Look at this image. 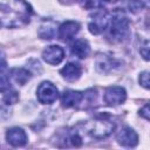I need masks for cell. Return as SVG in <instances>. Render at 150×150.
I'll use <instances>...</instances> for the list:
<instances>
[{"mask_svg": "<svg viewBox=\"0 0 150 150\" xmlns=\"http://www.w3.org/2000/svg\"><path fill=\"white\" fill-rule=\"evenodd\" d=\"M107 28H108L109 38L111 41L120 42L124 40V38L129 32V20L125 13L121 8H116L112 12Z\"/></svg>", "mask_w": 150, "mask_h": 150, "instance_id": "cell-1", "label": "cell"}, {"mask_svg": "<svg viewBox=\"0 0 150 150\" xmlns=\"http://www.w3.org/2000/svg\"><path fill=\"white\" fill-rule=\"evenodd\" d=\"M87 132L96 139H102L108 137L115 129V123L111 122L108 116H97L93 121L86 124Z\"/></svg>", "mask_w": 150, "mask_h": 150, "instance_id": "cell-2", "label": "cell"}, {"mask_svg": "<svg viewBox=\"0 0 150 150\" xmlns=\"http://www.w3.org/2000/svg\"><path fill=\"white\" fill-rule=\"evenodd\" d=\"M36 96H38V100H39L40 103H42V104H52L57 100L59 90L52 82L45 81L38 87Z\"/></svg>", "mask_w": 150, "mask_h": 150, "instance_id": "cell-3", "label": "cell"}, {"mask_svg": "<svg viewBox=\"0 0 150 150\" xmlns=\"http://www.w3.org/2000/svg\"><path fill=\"white\" fill-rule=\"evenodd\" d=\"M127 98V93L125 89L118 86H114V87H109L107 88L105 93H104V101L107 104L109 105H118L121 103H123Z\"/></svg>", "mask_w": 150, "mask_h": 150, "instance_id": "cell-4", "label": "cell"}, {"mask_svg": "<svg viewBox=\"0 0 150 150\" xmlns=\"http://www.w3.org/2000/svg\"><path fill=\"white\" fill-rule=\"evenodd\" d=\"M64 57V52L63 49L60 47V46H56V45H53V46H48L43 53H42V59L49 63V64H53V66H56L59 63L62 62Z\"/></svg>", "mask_w": 150, "mask_h": 150, "instance_id": "cell-5", "label": "cell"}, {"mask_svg": "<svg viewBox=\"0 0 150 150\" xmlns=\"http://www.w3.org/2000/svg\"><path fill=\"white\" fill-rule=\"evenodd\" d=\"M80 30V25L76 21H66L63 22L60 27H59V32H57V36L62 40V41H69L71 40L77 32Z\"/></svg>", "mask_w": 150, "mask_h": 150, "instance_id": "cell-6", "label": "cell"}, {"mask_svg": "<svg viewBox=\"0 0 150 150\" xmlns=\"http://www.w3.org/2000/svg\"><path fill=\"white\" fill-rule=\"evenodd\" d=\"M93 21L89 23V32L91 34H100L102 32H104L108 27V22H109V19H108V15L105 12H97L94 16H93Z\"/></svg>", "mask_w": 150, "mask_h": 150, "instance_id": "cell-7", "label": "cell"}, {"mask_svg": "<svg viewBox=\"0 0 150 150\" xmlns=\"http://www.w3.org/2000/svg\"><path fill=\"white\" fill-rule=\"evenodd\" d=\"M117 142L123 146H135L138 143V136L134 129L125 127L117 134Z\"/></svg>", "mask_w": 150, "mask_h": 150, "instance_id": "cell-8", "label": "cell"}, {"mask_svg": "<svg viewBox=\"0 0 150 150\" xmlns=\"http://www.w3.org/2000/svg\"><path fill=\"white\" fill-rule=\"evenodd\" d=\"M7 142L13 146H22L27 143V135L21 128H12L6 134Z\"/></svg>", "mask_w": 150, "mask_h": 150, "instance_id": "cell-9", "label": "cell"}, {"mask_svg": "<svg viewBox=\"0 0 150 150\" xmlns=\"http://www.w3.org/2000/svg\"><path fill=\"white\" fill-rule=\"evenodd\" d=\"M81 73H82L81 67L77 63H74V62L67 63L60 70V74L62 75V77L66 81H69V82H74L76 80H79V77L81 76Z\"/></svg>", "mask_w": 150, "mask_h": 150, "instance_id": "cell-10", "label": "cell"}, {"mask_svg": "<svg viewBox=\"0 0 150 150\" xmlns=\"http://www.w3.org/2000/svg\"><path fill=\"white\" fill-rule=\"evenodd\" d=\"M83 100V93L77 91V90H64L61 97L62 105L66 108H71L77 105L81 101Z\"/></svg>", "mask_w": 150, "mask_h": 150, "instance_id": "cell-11", "label": "cell"}, {"mask_svg": "<svg viewBox=\"0 0 150 150\" xmlns=\"http://www.w3.org/2000/svg\"><path fill=\"white\" fill-rule=\"evenodd\" d=\"M70 50H71V54L77 56L79 59H84L89 55V52H90V47L88 45L87 41L84 40H75L71 46H70Z\"/></svg>", "mask_w": 150, "mask_h": 150, "instance_id": "cell-12", "label": "cell"}, {"mask_svg": "<svg viewBox=\"0 0 150 150\" xmlns=\"http://www.w3.org/2000/svg\"><path fill=\"white\" fill-rule=\"evenodd\" d=\"M12 77L16 83L23 86L30 79V73L23 68H15L12 70Z\"/></svg>", "mask_w": 150, "mask_h": 150, "instance_id": "cell-13", "label": "cell"}, {"mask_svg": "<svg viewBox=\"0 0 150 150\" xmlns=\"http://www.w3.org/2000/svg\"><path fill=\"white\" fill-rule=\"evenodd\" d=\"M130 11L136 12L143 7H149V0H124Z\"/></svg>", "mask_w": 150, "mask_h": 150, "instance_id": "cell-14", "label": "cell"}, {"mask_svg": "<svg viewBox=\"0 0 150 150\" xmlns=\"http://www.w3.org/2000/svg\"><path fill=\"white\" fill-rule=\"evenodd\" d=\"M80 2L84 9H96L103 6L102 0H80Z\"/></svg>", "mask_w": 150, "mask_h": 150, "instance_id": "cell-15", "label": "cell"}, {"mask_svg": "<svg viewBox=\"0 0 150 150\" xmlns=\"http://www.w3.org/2000/svg\"><path fill=\"white\" fill-rule=\"evenodd\" d=\"M11 89V82L6 73H0V91H7Z\"/></svg>", "mask_w": 150, "mask_h": 150, "instance_id": "cell-16", "label": "cell"}, {"mask_svg": "<svg viewBox=\"0 0 150 150\" xmlns=\"http://www.w3.org/2000/svg\"><path fill=\"white\" fill-rule=\"evenodd\" d=\"M18 100H19V95H18L16 91H9V90H7V93L4 96V102L6 104H14V103L18 102Z\"/></svg>", "mask_w": 150, "mask_h": 150, "instance_id": "cell-17", "label": "cell"}, {"mask_svg": "<svg viewBox=\"0 0 150 150\" xmlns=\"http://www.w3.org/2000/svg\"><path fill=\"white\" fill-rule=\"evenodd\" d=\"M139 83L145 89H149V73L148 71L141 73V75H139Z\"/></svg>", "mask_w": 150, "mask_h": 150, "instance_id": "cell-18", "label": "cell"}, {"mask_svg": "<svg viewBox=\"0 0 150 150\" xmlns=\"http://www.w3.org/2000/svg\"><path fill=\"white\" fill-rule=\"evenodd\" d=\"M141 54L144 57V60H149V42L145 41L144 45L141 47Z\"/></svg>", "mask_w": 150, "mask_h": 150, "instance_id": "cell-19", "label": "cell"}, {"mask_svg": "<svg viewBox=\"0 0 150 150\" xmlns=\"http://www.w3.org/2000/svg\"><path fill=\"white\" fill-rule=\"evenodd\" d=\"M139 114H141V116H143L145 120H149V118H150V114H149V104H148V103L139 110Z\"/></svg>", "mask_w": 150, "mask_h": 150, "instance_id": "cell-20", "label": "cell"}, {"mask_svg": "<svg viewBox=\"0 0 150 150\" xmlns=\"http://www.w3.org/2000/svg\"><path fill=\"white\" fill-rule=\"evenodd\" d=\"M103 1V4L104 2H114V1H116V0H102Z\"/></svg>", "mask_w": 150, "mask_h": 150, "instance_id": "cell-21", "label": "cell"}]
</instances>
